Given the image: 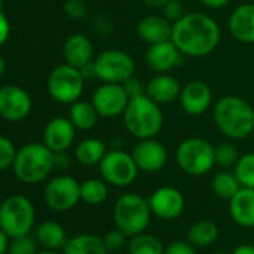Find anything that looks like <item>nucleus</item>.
I'll list each match as a JSON object with an SVG mask.
<instances>
[{
  "label": "nucleus",
  "instance_id": "473e14b6",
  "mask_svg": "<svg viewBox=\"0 0 254 254\" xmlns=\"http://www.w3.org/2000/svg\"><path fill=\"white\" fill-rule=\"evenodd\" d=\"M242 187L254 189V153H245L239 157L233 168Z\"/></svg>",
  "mask_w": 254,
  "mask_h": 254
},
{
  "label": "nucleus",
  "instance_id": "e433bc0d",
  "mask_svg": "<svg viewBox=\"0 0 254 254\" xmlns=\"http://www.w3.org/2000/svg\"><path fill=\"white\" fill-rule=\"evenodd\" d=\"M162 14L171 23H175L186 14V9L180 0H168V2L162 6Z\"/></svg>",
  "mask_w": 254,
  "mask_h": 254
},
{
  "label": "nucleus",
  "instance_id": "603ef678",
  "mask_svg": "<svg viewBox=\"0 0 254 254\" xmlns=\"http://www.w3.org/2000/svg\"><path fill=\"white\" fill-rule=\"evenodd\" d=\"M214 254H229V253H226V251H215Z\"/></svg>",
  "mask_w": 254,
  "mask_h": 254
},
{
  "label": "nucleus",
  "instance_id": "bb28decb",
  "mask_svg": "<svg viewBox=\"0 0 254 254\" xmlns=\"http://www.w3.org/2000/svg\"><path fill=\"white\" fill-rule=\"evenodd\" d=\"M106 145L97 138L82 139L75 148V159L82 166H96L106 154Z\"/></svg>",
  "mask_w": 254,
  "mask_h": 254
},
{
  "label": "nucleus",
  "instance_id": "3c124183",
  "mask_svg": "<svg viewBox=\"0 0 254 254\" xmlns=\"http://www.w3.org/2000/svg\"><path fill=\"white\" fill-rule=\"evenodd\" d=\"M0 12H3V0H0Z\"/></svg>",
  "mask_w": 254,
  "mask_h": 254
},
{
  "label": "nucleus",
  "instance_id": "c85d7f7f",
  "mask_svg": "<svg viewBox=\"0 0 254 254\" xmlns=\"http://www.w3.org/2000/svg\"><path fill=\"white\" fill-rule=\"evenodd\" d=\"M241 183L238 180V177L235 175V172H229V171H221L218 174H215L212 177L211 181V189L212 193L224 200H230L241 189Z\"/></svg>",
  "mask_w": 254,
  "mask_h": 254
},
{
  "label": "nucleus",
  "instance_id": "de8ad7c7",
  "mask_svg": "<svg viewBox=\"0 0 254 254\" xmlns=\"http://www.w3.org/2000/svg\"><path fill=\"white\" fill-rule=\"evenodd\" d=\"M142 2L150 8H160L162 9V6L168 2V0H142Z\"/></svg>",
  "mask_w": 254,
  "mask_h": 254
},
{
  "label": "nucleus",
  "instance_id": "a878e982",
  "mask_svg": "<svg viewBox=\"0 0 254 254\" xmlns=\"http://www.w3.org/2000/svg\"><path fill=\"white\" fill-rule=\"evenodd\" d=\"M99 112L91 102L76 100L69 108V120L73 123L76 130H91L99 121Z\"/></svg>",
  "mask_w": 254,
  "mask_h": 254
},
{
  "label": "nucleus",
  "instance_id": "49530a36",
  "mask_svg": "<svg viewBox=\"0 0 254 254\" xmlns=\"http://www.w3.org/2000/svg\"><path fill=\"white\" fill-rule=\"evenodd\" d=\"M230 254H254V245L251 244H241L233 248Z\"/></svg>",
  "mask_w": 254,
  "mask_h": 254
},
{
  "label": "nucleus",
  "instance_id": "09e8293b",
  "mask_svg": "<svg viewBox=\"0 0 254 254\" xmlns=\"http://www.w3.org/2000/svg\"><path fill=\"white\" fill-rule=\"evenodd\" d=\"M5 70H6V63H5V59L0 56V78L3 76Z\"/></svg>",
  "mask_w": 254,
  "mask_h": 254
},
{
  "label": "nucleus",
  "instance_id": "9d476101",
  "mask_svg": "<svg viewBox=\"0 0 254 254\" xmlns=\"http://www.w3.org/2000/svg\"><path fill=\"white\" fill-rule=\"evenodd\" d=\"M97 79L102 82L123 84L135 75L136 63L133 57L123 50H106L94 59Z\"/></svg>",
  "mask_w": 254,
  "mask_h": 254
},
{
  "label": "nucleus",
  "instance_id": "f8f14e48",
  "mask_svg": "<svg viewBox=\"0 0 254 254\" xmlns=\"http://www.w3.org/2000/svg\"><path fill=\"white\" fill-rule=\"evenodd\" d=\"M129 100L130 97L126 93L123 84L114 82H103L94 90L91 97V103L103 118H115L123 115Z\"/></svg>",
  "mask_w": 254,
  "mask_h": 254
},
{
  "label": "nucleus",
  "instance_id": "79ce46f5",
  "mask_svg": "<svg viewBox=\"0 0 254 254\" xmlns=\"http://www.w3.org/2000/svg\"><path fill=\"white\" fill-rule=\"evenodd\" d=\"M54 165L57 169H66L70 165V157L67 154V151H60V153H54Z\"/></svg>",
  "mask_w": 254,
  "mask_h": 254
},
{
  "label": "nucleus",
  "instance_id": "dca6fc26",
  "mask_svg": "<svg viewBox=\"0 0 254 254\" xmlns=\"http://www.w3.org/2000/svg\"><path fill=\"white\" fill-rule=\"evenodd\" d=\"M181 109L191 117L205 114L212 105V90L200 79H193L183 85L181 94L178 97Z\"/></svg>",
  "mask_w": 254,
  "mask_h": 254
},
{
  "label": "nucleus",
  "instance_id": "2eb2a0df",
  "mask_svg": "<svg viewBox=\"0 0 254 254\" xmlns=\"http://www.w3.org/2000/svg\"><path fill=\"white\" fill-rule=\"evenodd\" d=\"M132 156L139 171L147 174L159 172L168 163V151L156 138L139 139V142L133 147Z\"/></svg>",
  "mask_w": 254,
  "mask_h": 254
},
{
  "label": "nucleus",
  "instance_id": "2f4dec72",
  "mask_svg": "<svg viewBox=\"0 0 254 254\" xmlns=\"http://www.w3.org/2000/svg\"><path fill=\"white\" fill-rule=\"evenodd\" d=\"M239 157H241L239 150L232 142H221L217 147H214L215 166H218V168H223V169L235 168Z\"/></svg>",
  "mask_w": 254,
  "mask_h": 254
},
{
  "label": "nucleus",
  "instance_id": "5701e85b",
  "mask_svg": "<svg viewBox=\"0 0 254 254\" xmlns=\"http://www.w3.org/2000/svg\"><path fill=\"white\" fill-rule=\"evenodd\" d=\"M94 47L93 42L81 33L72 35L66 39L63 47V59L64 63L81 69L87 63L93 62Z\"/></svg>",
  "mask_w": 254,
  "mask_h": 254
},
{
  "label": "nucleus",
  "instance_id": "ea45409f",
  "mask_svg": "<svg viewBox=\"0 0 254 254\" xmlns=\"http://www.w3.org/2000/svg\"><path fill=\"white\" fill-rule=\"evenodd\" d=\"M163 254H197V253L189 241H174L168 247H165Z\"/></svg>",
  "mask_w": 254,
  "mask_h": 254
},
{
  "label": "nucleus",
  "instance_id": "0eeeda50",
  "mask_svg": "<svg viewBox=\"0 0 254 254\" xmlns=\"http://www.w3.org/2000/svg\"><path fill=\"white\" fill-rule=\"evenodd\" d=\"M178 168L191 177H202L215 166L214 145L203 138H187L175 150Z\"/></svg>",
  "mask_w": 254,
  "mask_h": 254
},
{
  "label": "nucleus",
  "instance_id": "9b49d317",
  "mask_svg": "<svg viewBox=\"0 0 254 254\" xmlns=\"http://www.w3.org/2000/svg\"><path fill=\"white\" fill-rule=\"evenodd\" d=\"M44 200L56 212L70 211L81 200V184L73 177L59 175L45 186Z\"/></svg>",
  "mask_w": 254,
  "mask_h": 254
},
{
  "label": "nucleus",
  "instance_id": "412c9836",
  "mask_svg": "<svg viewBox=\"0 0 254 254\" xmlns=\"http://www.w3.org/2000/svg\"><path fill=\"white\" fill-rule=\"evenodd\" d=\"M172 26L174 23H171L163 14L147 15L138 23L136 33L141 41L147 42L148 45H153L163 41H169L172 38Z\"/></svg>",
  "mask_w": 254,
  "mask_h": 254
},
{
  "label": "nucleus",
  "instance_id": "c756f323",
  "mask_svg": "<svg viewBox=\"0 0 254 254\" xmlns=\"http://www.w3.org/2000/svg\"><path fill=\"white\" fill-rule=\"evenodd\" d=\"M127 251L129 254H163L165 247L159 238L142 232L130 236L127 242Z\"/></svg>",
  "mask_w": 254,
  "mask_h": 254
},
{
  "label": "nucleus",
  "instance_id": "a18cd8bd",
  "mask_svg": "<svg viewBox=\"0 0 254 254\" xmlns=\"http://www.w3.org/2000/svg\"><path fill=\"white\" fill-rule=\"evenodd\" d=\"M8 248H9V236L2 227H0V254L8 253Z\"/></svg>",
  "mask_w": 254,
  "mask_h": 254
},
{
  "label": "nucleus",
  "instance_id": "72a5a7b5",
  "mask_svg": "<svg viewBox=\"0 0 254 254\" xmlns=\"http://www.w3.org/2000/svg\"><path fill=\"white\" fill-rule=\"evenodd\" d=\"M102 239H103V244L109 253H118L123 248H127V242H129L127 241V235L124 232H121L118 227L108 230Z\"/></svg>",
  "mask_w": 254,
  "mask_h": 254
},
{
  "label": "nucleus",
  "instance_id": "7c9ffc66",
  "mask_svg": "<svg viewBox=\"0 0 254 254\" xmlns=\"http://www.w3.org/2000/svg\"><path fill=\"white\" fill-rule=\"evenodd\" d=\"M109 196V184L102 178H90L81 183V200L87 205H100Z\"/></svg>",
  "mask_w": 254,
  "mask_h": 254
},
{
  "label": "nucleus",
  "instance_id": "c03bdc74",
  "mask_svg": "<svg viewBox=\"0 0 254 254\" xmlns=\"http://www.w3.org/2000/svg\"><path fill=\"white\" fill-rule=\"evenodd\" d=\"M199 2L205 8H209V9H221V8H224L230 2V0H199Z\"/></svg>",
  "mask_w": 254,
  "mask_h": 254
},
{
  "label": "nucleus",
  "instance_id": "7ed1b4c3",
  "mask_svg": "<svg viewBox=\"0 0 254 254\" xmlns=\"http://www.w3.org/2000/svg\"><path fill=\"white\" fill-rule=\"evenodd\" d=\"M123 121L126 130L136 139L156 138L163 127V112L160 105L147 94L133 97L129 100Z\"/></svg>",
  "mask_w": 254,
  "mask_h": 254
},
{
  "label": "nucleus",
  "instance_id": "ddd939ff",
  "mask_svg": "<svg viewBox=\"0 0 254 254\" xmlns=\"http://www.w3.org/2000/svg\"><path fill=\"white\" fill-rule=\"evenodd\" d=\"M30 94L14 84L0 87V117L6 121H21L32 111Z\"/></svg>",
  "mask_w": 254,
  "mask_h": 254
},
{
  "label": "nucleus",
  "instance_id": "4c0bfd02",
  "mask_svg": "<svg viewBox=\"0 0 254 254\" xmlns=\"http://www.w3.org/2000/svg\"><path fill=\"white\" fill-rule=\"evenodd\" d=\"M63 9L70 18L75 20H81L87 15V6L82 0H66Z\"/></svg>",
  "mask_w": 254,
  "mask_h": 254
},
{
  "label": "nucleus",
  "instance_id": "8fccbe9b",
  "mask_svg": "<svg viewBox=\"0 0 254 254\" xmlns=\"http://www.w3.org/2000/svg\"><path fill=\"white\" fill-rule=\"evenodd\" d=\"M36 254H63V253H59L57 250H47V248H44L42 251H38Z\"/></svg>",
  "mask_w": 254,
  "mask_h": 254
},
{
  "label": "nucleus",
  "instance_id": "f257e3e1",
  "mask_svg": "<svg viewBox=\"0 0 254 254\" xmlns=\"http://www.w3.org/2000/svg\"><path fill=\"white\" fill-rule=\"evenodd\" d=\"M221 39L218 23L202 12H186L172 26L171 41L186 57L202 59L214 53Z\"/></svg>",
  "mask_w": 254,
  "mask_h": 254
},
{
  "label": "nucleus",
  "instance_id": "c9c22d12",
  "mask_svg": "<svg viewBox=\"0 0 254 254\" xmlns=\"http://www.w3.org/2000/svg\"><path fill=\"white\" fill-rule=\"evenodd\" d=\"M15 154H17V150L14 144L8 138L0 135V171H5L12 166Z\"/></svg>",
  "mask_w": 254,
  "mask_h": 254
},
{
  "label": "nucleus",
  "instance_id": "37998d69",
  "mask_svg": "<svg viewBox=\"0 0 254 254\" xmlns=\"http://www.w3.org/2000/svg\"><path fill=\"white\" fill-rule=\"evenodd\" d=\"M81 73L84 76L85 81H91V79H96L97 78V73H96V66H94V60L87 63L85 66H82L81 69Z\"/></svg>",
  "mask_w": 254,
  "mask_h": 254
},
{
  "label": "nucleus",
  "instance_id": "39448f33",
  "mask_svg": "<svg viewBox=\"0 0 254 254\" xmlns=\"http://www.w3.org/2000/svg\"><path fill=\"white\" fill-rule=\"evenodd\" d=\"M151 208L148 199L138 193H124L114 203V223L127 236L147 230L151 221Z\"/></svg>",
  "mask_w": 254,
  "mask_h": 254
},
{
  "label": "nucleus",
  "instance_id": "58836bf2",
  "mask_svg": "<svg viewBox=\"0 0 254 254\" xmlns=\"http://www.w3.org/2000/svg\"><path fill=\"white\" fill-rule=\"evenodd\" d=\"M145 85H147V84H144V82H142L139 78H136L135 75L130 76L129 79H126V81L123 82V87H124L126 93L129 94L130 99L145 94Z\"/></svg>",
  "mask_w": 254,
  "mask_h": 254
},
{
  "label": "nucleus",
  "instance_id": "4468645a",
  "mask_svg": "<svg viewBox=\"0 0 254 254\" xmlns=\"http://www.w3.org/2000/svg\"><path fill=\"white\" fill-rule=\"evenodd\" d=\"M148 203L153 215L159 217L160 220H175L183 214L186 199L177 187L162 186L151 193Z\"/></svg>",
  "mask_w": 254,
  "mask_h": 254
},
{
  "label": "nucleus",
  "instance_id": "a211bd4d",
  "mask_svg": "<svg viewBox=\"0 0 254 254\" xmlns=\"http://www.w3.org/2000/svg\"><path fill=\"white\" fill-rule=\"evenodd\" d=\"M147 64L156 73H169L183 64V54L169 39L153 44L147 50Z\"/></svg>",
  "mask_w": 254,
  "mask_h": 254
},
{
  "label": "nucleus",
  "instance_id": "6ab92c4d",
  "mask_svg": "<svg viewBox=\"0 0 254 254\" xmlns=\"http://www.w3.org/2000/svg\"><path fill=\"white\" fill-rule=\"evenodd\" d=\"M229 32L241 44H254V3H241L232 11Z\"/></svg>",
  "mask_w": 254,
  "mask_h": 254
},
{
  "label": "nucleus",
  "instance_id": "f3484780",
  "mask_svg": "<svg viewBox=\"0 0 254 254\" xmlns=\"http://www.w3.org/2000/svg\"><path fill=\"white\" fill-rule=\"evenodd\" d=\"M76 127L69 117H56L50 120L44 130V144L54 153L67 151L75 141Z\"/></svg>",
  "mask_w": 254,
  "mask_h": 254
},
{
  "label": "nucleus",
  "instance_id": "1a4fd4ad",
  "mask_svg": "<svg viewBox=\"0 0 254 254\" xmlns=\"http://www.w3.org/2000/svg\"><path fill=\"white\" fill-rule=\"evenodd\" d=\"M99 171L102 178L114 187L130 186L139 174V168L136 166L132 153H126L123 150L106 151L99 163Z\"/></svg>",
  "mask_w": 254,
  "mask_h": 254
},
{
  "label": "nucleus",
  "instance_id": "f03ea898",
  "mask_svg": "<svg viewBox=\"0 0 254 254\" xmlns=\"http://www.w3.org/2000/svg\"><path fill=\"white\" fill-rule=\"evenodd\" d=\"M217 129L229 139H245L254 133V108L239 96H223L212 106Z\"/></svg>",
  "mask_w": 254,
  "mask_h": 254
},
{
  "label": "nucleus",
  "instance_id": "393cba45",
  "mask_svg": "<svg viewBox=\"0 0 254 254\" xmlns=\"http://www.w3.org/2000/svg\"><path fill=\"white\" fill-rule=\"evenodd\" d=\"M36 239L47 250H63L67 242V235L60 223L54 220H47L38 226Z\"/></svg>",
  "mask_w": 254,
  "mask_h": 254
},
{
  "label": "nucleus",
  "instance_id": "6e6552de",
  "mask_svg": "<svg viewBox=\"0 0 254 254\" xmlns=\"http://www.w3.org/2000/svg\"><path fill=\"white\" fill-rule=\"evenodd\" d=\"M85 79L78 67L67 63L60 64L48 75V93L50 96L63 105H72L79 100L84 93Z\"/></svg>",
  "mask_w": 254,
  "mask_h": 254
},
{
  "label": "nucleus",
  "instance_id": "423d86ee",
  "mask_svg": "<svg viewBox=\"0 0 254 254\" xmlns=\"http://www.w3.org/2000/svg\"><path fill=\"white\" fill-rule=\"evenodd\" d=\"M35 206L23 194H12L0 203V227L11 239L29 235L35 226Z\"/></svg>",
  "mask_w": 254,
  "mask_h": 254
},
{
  "label": "nucleus",
  "instance_id": "f704fd0d",
  "mask_svg": "<svg viewBox=\"0 0 254 254\" xmlns=\"http://www.w3.org/2000/svg\"><path fill=\"white\" fill-rule=\"evenodd\" d=\"M36 245L35 241L29 236H18V238H12V241L9 242V248H8V254H36Z\"/></svg>",
  "mask_w": 254,
  "mask_h": 254
},
{
  "label": "nucleus",
  "instance_id": "aec40b11",
  "mask_svg": "<svg viewBox=\"0 0 254 254\" xmlns=\"http://www.w3.org/2000/svg\"><path fill=\"white\" fill-rule=\"evenodd\" d=\"M180 81L171 73H157L145 85V94L159 105H166L178 100L181 94Z\"/></svg>",
  "mask_w": 254,
  "mask_h": 254
},
{
  "label": "nucleus",
  "instance_id": "4be33fe9",
  "mask_svg": "<svg viewBox=\"0 0 254 254\" xmlns=\"http://www.w3.org/2000/svg\"><path fill=\"white\" fill-rule=\"evenodd\" d=\"M229 214L241 227H254V189L241 187L229 200Z\"/></svg>",
  "mask_w": 254,
  "mask_h": 254
},
{
  "label": "nucleus",
  "instance_id": "cd10ccee",
  "mask_svg": "<svg viewBox=\"0 0 254 254\" xmlns=\"http://www.w3.org/2000/svg\"><path fill=\"white\" fill-rule=\"evenodd\" d=\"M218 238V226L212 220H199L187 230V241L194 248H205L212 245Z\"/></svg>",
  "mask_w": 254,
  "mask_h": 254
},
{
  "label": "nucleus",
  "instance_id": "b1692460",
  "mask_svg": "<svg viewBox=\"0 0 254 254\" xmlns=\"http://www.w3.org/2000/svg\"><path fill=\"white\" fill-rule=\"evenodd\" d=\"M63 254H109V251L102 238L91 233H81L67 239Z\"/></svg>",
  "mask_w": 254,
  "mask_h": 254
},
{
  "label": "nucleus",
  "instance_id": "a19ab883",
  "mask_svg": "<svg viewBox=\"0 0 254 254\" xmlns=\"http://www.w3.org/2000/svg\"><path fill=\"white\" fill-rule=\"evenodd\" d=\"M11 35V24L9 20L3 12H0V47H2Z\"/></svg>",
  "mask_w": 254,
  "mask_h": 254
},
{
  "label": "nucleus",
  "instance_id": "20e7f679",
  "mask_svg": "<svg viewBox=\"0 0 254 254\" xmlns=\"http://www.w3.org/2000/svg\"><path fill=\"white\" fill-rule=\"evenodd\" d=\"M54 165V151L44 142H30L23 145L14 159L12 171L17 180L24 184H38L50 177Z\"/></svg>",
  "mask_w": 254,
  "mask_h": 254
}]
</instances>
